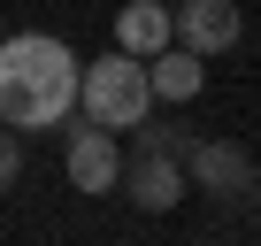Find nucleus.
<instances>
[{
  "mask_svg": "<svg viewBox=\"0 0 261 246\" xmlns=\"http://www.w3.org/2000/svg\"><path fill=\"white\" fill-rule=\"evenodd\" d=\"M77 115V54L54 31H0V123L62 131Z\"/></svg>",
  "mask_w": 261,
  "mask_h": 246,
  "instance_id": "f257e3e1",
  "label": "nucleus"
},
{
  "mask_svg": "<svg viewBox=\"0 0 261 246\" xmlns=\"http://www.w3.org/2000/svg\"><path fill=\"white\" fill-rule=\"evenodd\" d=\"M77 108L100 131H130V123H154V85H146V62L139 54H100V62H77Z\"/></svg>",
  "mask_w": 261,
  "mask_h": 246,
  "instance_id": "f03ea898",
  "label": "nucleus"
},
{
  "mask_svg": "<svg viewBox=\"0 0 261 246\" xmlns=\"http://www.w3.org/2000/svg\"><path fill=\"white\" fill-rule=\"evenodd\" d=\"M177 162H185V185H192V192H207L223 215H230V208H246V200L261 192V162H253L238 139H185V154H177Z\"/></svg>",
  "mask_w": 261,
  "mask_h": 246,
  "instance_id": "7ed1b4c3",
  "label": "nucleus"
},
{
  "mask_svg": "<svg viewBox=\"0 0 261 246\" xmlns=\"http://www.w3.org/2000/svg\"><path fill=\"white\" fill-rule=\"evenodd\" d=\"M115 192H123L130 208H146V215H169L192 185H185V162H177L169 146H154V139H139V131H130V154H123Z\"/></svg>",
  "mask_w": 261,
  "mask_h": 246,
  "instance_id": "20e7f679",
  "label": "nucleus"
},
{
  "mask_svg": "<svg viewBox=\"0 0 261 246\" xmlns=\"http://www.w3.org/2000/svg\"><path fill=\"white\" fill-rule=\"evenodd\" d=\"M62 169H69V185L77 192H115V177H123V146H115V131H100V123H85V115H69L62 123Z\"/></svg>",
  "mask_w": 261,
  "mask_h": 246,
  "instance_id": "39448f33",
  "label": "nucleus"
},
{
  "mask_svg": "<svg viewBox=\"0 0 261 246\" xmlns=\"http://www.w3.org/2000/svg\"><path fill=\"white\" fill-rule=\"evenodd\" d=\"M169 31H177V46H192L200 62H215V54H230L246 39V16L230 8V0H177V8H169Z\"/></svg>",
  "mask_w": 261,
  "mask_h": 246,
  "instance_id": "423d86ee",
  "label": "nucleus"
},
{
  "mask_svg": "<svg viewBox=\"0 0 261 246\" xmlns=\"http://www.w3.org/2000/svg\"><path fill=\"white\" fill-rule=\"evenodd\" d=\"M146 85H154V100H200L207 92V62L169 39L162 54H146Z\"/></svg>",
  "mask_w": 261,
  "mask_h": 246,
  "instance_id": "0eeeda50",
  "label": "nucleus"
},
{
  "mask_svg": "<svg viewBox=\"0 0 261 246\" xmlns=\"http://www.w3.org/2000/svg\"><path fill=\"white\" fill-rule=\"evenodd\" d=\"M177 31H169V8H162V0H123V8H115V46L123 54H162Z\"/></svg>",
  "mask_w": 261,
  "mask_h": 246,
  "instance_id": "6e6552de",
  "label": "nucleus"
},
{
  "mask_svg": "<svg viewBox=\"0 0 261 246\" xmlns=\"http://www.w3.org/2000/svg\"><path fill=\"white\" fill-rule=\"evenodd\" d=\"M16 177H23V131L0 123V192H16Z\"/></svg>",
  "mask_w": 261,
  "mask_h": 246,
  "instance_id": "1a4fd4ad",
  "label": "nucleus"
},
{
  "mask_svg": "<svg viewBox=\"0 0 261 246\" xmlns=\"http://www.w3.org/2000/svg\"><path fill=\"white\" fill-rule=\"evenodd\" d=\"M253 200H261V192H253ZM253 223H261V215H253Z\"/></svg>",
  "mask_w": 261,
  "mask_h": 246,
  "instance_id": "9d476101",
  "label": "nucleus"
}]
</instances>
